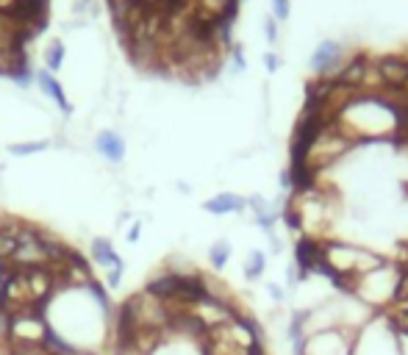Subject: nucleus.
I'll list each match as a JSON object with an SVG mask.
<instances>
[{
	"label": "nucleus",
	"instance_id": "obj_11",
	"mask_svg": "<svg viewBox=\"0 0 408 355\" xmlns=\"http://www.w3.org/2000/svg\"><path fill=\"white\" fill-rule=\"evenodd\" d=\"M94 150L106 159L109 164H120L126 162V139H123V133H117V130H100L97 136H94Z\"/></svg>",
	"mask_w": 408,
	"mask_h": 355
},
{
	"label": "nucleus",
	"instance_id": "obj_24",
	"mask_svg": "<svg viewBox=\"0 0 408 355\" xmlns=\"http://www.w3.org/2000/svg\"><path fill=\"white\" fill-rule=\"evenodd\" d=\"M264 36H267V42H278V36H281V28H278V20L270 14V17H264Z\"/></svg>",
	"mask_w": 408,
	"mask_h": 355
},
{
	"label": "nucleus",
	"instance_id": "obj_14",
	"mask_svg": "<svg viewBox=\"0 0 408 355\" xmlns=\"http://www.w3.org/2000/svg\"><path fill=\"white\" fill-rule=\"evenodd\" d=\"M192 6L214 20H220V17L236 20V14H239V0H192Z\"/></svg>",
	"mask_w": 408,
	"mask_h": 355
},
{
	"label": "nucleus",
	"instance_id": "obj_5",
	"mask_svg": "<svg viewBox=\"0 0 408 355\" xmlns=\"http://www.w3.org/2000/svg\"><path fill=\"white\" fill-rule=\"evenodd\" d=\"M358 333L361 330H350V327H333V330L311 333L297 355H353Z\"/></svg>",
	"mask_w": 408,
	"mask_h": 355
},
{
	"label": "nucleus",
	"instance_id": "obj_21",
	"mask_svg": "<svg viewBox=\"0 0 408 355\" xmlns=\"http://www.w3.org/2000/svg\"><path fill=\"white\" fill-rule=\"evenodd\" d=\"M264 291H267V297H270L275 305H283V303H286V297H289L286 286L278 283V281H267V283H264Z\"/></svg>",
	"mask_w": 408,
	"mask_h": 355
},
{
	"label": "nucleus",
	"instance_id": "obj_26",
	"mask_svg": "<svg viewBox=\"0 0 408 355\" xmlns=\"http://www.w3.org/2000/svg\"><path fill=\"white\" fill-rule=\"evenodd\" d=\"M139 236H142V220L131 222V227H128V233H126V239H128V242H131V244H133V242H136Z\"/></svg>",
	"mask_w": 408,
	"mask_h": 355
},
{
	"label": "nucleus",
	"instance_id": "obj_13",
	"mask_svg": "<svg viewBox=\"0 0 408 355\" xmlns=\"http://www.w3.org/2000/svg\"><path fill=\"white\" fill-rule=\"evenodd\" d=\"M36 84H39V89L50 97V100L62 108L67 117H70L72 106H70V100H67V95H64V86L59 84V78H56L50 69H36Z\"/></svg>",
	"mask_w": 408,
	"mask_h": 355
},
{
	"label": "nucleus",
	"instance_id": "obj_7",
	"mask_svg": "<svg viewBox=\"0 0 408 355\" xmlns=\"http://www.w3.org/2000/svg\"><path fill=\"white\" fill-rule=\"evenodd\" d=\"M45 314L39 311H26L11 317V333H9V344H45Z\"/></svg>",
	"mask_w": 408,
	"mask_h": 355
},
{
	"label": "nucleus",
	"instance_id": "obj_4",
	"mask_svg": "<svg viewBox=\"0 0 408 355\" xmlns=\"http://www.w3.org/2000/svg\"><path fill=\"white\" fill-rule=\"evenodd\" d=\"M353 355H400L397 353V342H395V330L386 322L383 314H377L370 325L361 327Z\"/></svg>",
	"mask_w": 408,
	"mask_h": 355
},
{
	"label": "nucleus",
	"instance_id": "obj_15",
	"mask_svg": "<svg viewBox=\"0 0 408 355\" xmlns=\"http://www.w3.org/2000/svg\"><path fill=\"white\" fill-rule=\"evenodd\" d=\"M264 272H267V253L255 247V250L248 253V259H245L242 275H245V281H248V283H258V281L264 278Z\"/></svg>",
	"mask_w": 408,
	"mask_h": 355
},
{
	"label": "nucleus",
	"instance_id": "obj_17",
	"mask_svg": "<svg viewBox=\"0 0 408 355\" xmlns=\"http://www.w3.org/2000/svg\"><path fill=\"white\" fill-rule=\"evenodd\" d=\"M48 147H50V139H39V142H14V145H9V153L17 156V159H26V156L45 153Z\"/></svg>",
	"mask_w": 408,
	"mask_h": 355
},
{
	"label": "nucleus",
	"instance_id": "obj_12",
	"mask_svg": "<svg viewBox=\"0 0 408 355\" xmlns=\"http://www.w3.org/2000/svg\"><path fill=\"white\" fill-rule=\"evenodd\" d=\"M89 261H92L94 266H100L103 272L126 264V259L117 253V247H114V242L109 236H94L92 242H89Z\"/></svg>",
	"mask_w": 408,
	"mask_h": 355
},
{
	"label": "nucleus",
	"instance_id": "obj_28",
	"mask_svg": "<svg viewBox=\"0 0 408 355\" xmlns=\"http://www.w3.org/2000/svg\"><path fill=\"white\" fill-rule=\"evenodd\" d=\"M78 3H81V6H87V11H89V6H92L94 0H78Z\"/></svg>",
	"mask_w": 408,
	"mask_h": 355
},
{
	"label": "nucleus",
	"instance_id": "obj_9",
	"mask_svg": "<svg viewBox=\"0 0 408 355\" xmlns=\"http://www.w3.org/2000/svg\"><path fill=\"white\" fill-rule=\"evenodd\" d=\"M375 67L389 89H403V84L408 81L406 53H383V56H375Z\"/></svg>",
	"mask_w": 408,
	"mask_h": 355
},
{
	"label": "nucleus",
	"instance_id": "obj_8",
	"mask_svg": "<svg viewBox=\"0 0 408 355\" xmlns=\"http://www.w3.org/2000/svg\"><path fill=\"white\" fill-rule=\"evenodd\" d=\"M148 355H206L203 350V342L194 339V336H187V333H178V330H167Z\"/></svg>",
	"mask_w": 408,
	"mask_h": 355
},
{
	"label": "nucleus",
	"instance_id": "obj_27",
	"mask_svg": "<svg viewBox=\"0 0 408 355\" xmlns=\"http://www.w3.org/2000/svg\"><path fill=\"white\" fill-rule=\"evenodd\" d=\"M267 242H270L272 256H278V253L283 250V242H281V236H278V233H270V236H267Z\"/></svg>",
	"mask_w": 408,
	"mask_h": 355
},
{
	"label": "nucleus",
	"instance_id": "obj_23",
	"mask_svg": "<svg viewBox=\"0 0 408 355\" xmlns=\"http://www.w3.org/2000/svg\"><path fill=\"white\" fill-rule=\"evenodd\" d=\"M270 6H272V17L283 23V20H289V14H292V0H270Z\"/></svg>",
	"mask_w": 408,
	"mask_h": 355
},
{
	"label": "nucleus",
	"instance_id": "obj_1",
	"mask_svg": "<svg viewBox=\"0 0 408 355\" xmlns=\"http://www.w3.org/2000/svg\"><path fill=\"white\" fill-rule=\"evenodd\" d=\"M50 325L72 350L97 353L114 344L111 317L94 303L87 289H59L42 308Z\"/></svg>",
	"mask_w": 408,
	"mask_h": 355
},
{
	"label": "nucleus",
	"instance_id": "obj_6",
	"mask_svg": "<svg viewBox=\"0 0 408 355\" xmlns=\"http://www.w3.org/2000/svg\"><path fill=\"white\" fill-rule=\"evenodd\" d=\"M345 62H347L345 45L333 42V39H325V42H319V47L311 53L309 67H311V72H314L316 78H336L342 72Z\"/></svg>",
	"mask_w": 408,
	"mask_h": 355
},
{
	"label": "nucleus",
	"instance_id": "obj_10",
	"mask_svg": "<svg viewBox=\"0 0 408 355\" xmlns=\"http://www.w3.org/2000/svg\"><path fill=\"white\" fill-rule=\"evenodd\" d=\"M203 211L211 217H228V214H242L248 211V197L236 192H220L203 203Z\"/></svg>",
	"mask_w": 408,
	"mask_h": 355
},
{
	"label": "nucleus",
	"instance_id": "obj_18",
	"mask_svg": "<svg viewBox=\"0 0 408 355\" xmlns=\"http://www.w3.org/2000/svg\"><path fill=\"white\" fill-rule=\"evenodd\" d=\"M42 59H45V69H50V72H59V69H62V64H64V45H62V39H50V45L45 47Z\"/></svg>",
	"mask_w": 408,
	"mask_h": 355
},
{
	"label": "nucleus",
	"instance_id": "obj_22",
	"mask_svg": "<svg viewBox=\"0 0 408 355\" xmlns=\"http://www.w3.org/2000/svg\"><path fill=\"white\" fill-rule=\"evenodd\" d=\"M9 333H11V314L0 305V350L9 347Z\"/></svg>",
	"mask_w": 408,
	"mask_h": 355
},
{
	"label": "nucleus",
	"instance_id": "obj_29",
	"mask_svg": "<svg viewBox=\"0 0 408 355\" xmlns=\"http://www.w3.org/2000/svg\"><path fill=\"white\" fill-rule=\"evenodd\" d=\"M67 355H97V353H84V350H75V353H67Z\"/></svg>",
	"mask_w": 408,
	"mask_h": 355
},
{
	"label": "nucleus",
	"instance_id": "obj_19",
	"mask_svg": "<svg viewBox=\"0 0 408 355\" xmlns=\"http://www.w3.org/2000/svg\"><path fill=\"white\" fill-rule=\"evenodd\" d=\"M383 317L392 325V330H406L408 333V308H389V311H383Z\"/></svg>",
	"mask_w": 408,
	"mask_h": 355
},
{
	"label": "nucleus",
	"instance_id": "obj_2",
	"mask_svg": "<svg viewBox=\"0 0 408 355\" xmlns=\"http://www.w3.org/2000/svg\"><path fill=\"white\" fill-rule=\"evenodd\" d=\"M255 347H267V336L250 314H239L236 320L214 327L203 339L206 355H250Z\"/></svg>",
	"mask_w": 408,
	"mask_h": 355
},
{
	"label": "nucleus",
	"instance_id": "obj_20",
	"mask_svg": "<svg viewBox=\"0 0 408 355\" xmlns=\"http://www.w3.org/2000/svg\"><path fill=\"white\" fill-rule=\"evenodd\" d=\"M6 355H53L45 344H9Z\"/></svg>",
	"mask_w": 408,
	"mask_h": 355
},
{
	"label": "nucleus",
	"instance_id": "obj_3",
	"mask_svg": "<svg viewBox=\"0 0 408 355\" xmlns=\"http://www.w3.org/2000/svg\"><path fill=\"white\" fill-rule=\"evenodd\" d=\"M400 269H403L400 261H386V264H380L377 269L361 275V278L353 283V294H350V297H355L358 303H364V305H367L370 311H375V314L389 311L392 303H395Z\"/></svg>",
	"mask_w": 408,
	"mask_h": 355
},
{
	"label": "nucleus",
	"instance_id": "obj_16",
	"mask_svg": "<svg viewBox=\"0 0 408 355\" xmlns=\"http://www.w3.org/2000/svg\"><path fill=\"white\" fill-rule=\"evenodd\" d=\"M231 256H233V244H231L228 239H217V242L209 247V266H211L214 272H222V269L228 266Z\"/></svg>",
	"mask_w": 408,
	"mask_h": 355
},
{
	"label": "nucleus",
	"instance_id": "obj_25",
	"mask_svg": "<svg viewBox=\"0 0 408 355\" xmlns=\"http://www.w3.org/2000/svg\"><path fill=\"white\" fill-rule=\"evenodd\" d=\"M264 67H267L270 72H275V69L281 67V56H278V53H264Z\"/></svg>",
	"mask_w": 408,
	"mask_h": 355
}]
</instances>
